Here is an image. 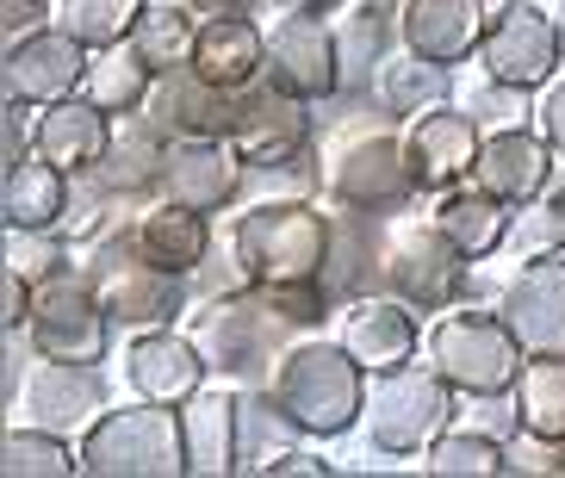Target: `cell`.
I'll return each mask as SVG.
<instances>
[{"label":"cell","instance_id":"25","mask_svg":"<svg viewBox=\"0 0 565 478\" xmlns=\"http://www.w3.org/2000/svg\"><path fill=\"white\" fill-rule=\"evenodd\" d=\"M113 144V113H100L87 94L38 106V156L56 162L63 174H94Z\"/></svg>","mask_w":565,"mask_h":478},{"label":"cell","instance_id":"4","mask_svg":"<svg viewBox=\"0 0 565 478\" xmlns=\"http://www.w3.org/2000/svg\"><path fill=\"white\" fill-rule=\"evenodd\" d=\"M460 416V392H454L429 361H404L385 367L366 380V411H361V435L373 454L392 460H423V447Z\"/></svg>","mask_w":565,"mask_h":478},{"label":"cell","instance_id":"18","mask_svg":"<svg viewBox=\"0 0 565 478\" xmlns=\"http://www.w3.org/2000/svg\"><path fill=\"white\" fill-rule=\"evenodd\" d=\"M553 174H559V149L534 131V118H529V125L484 131L472 181H479L484 193H498L503 205H529V199L553 193Z\"/></svg>","mask_w":565,"mask_h":478},{"label":"cell","instance_id":"41","mask_svg":"<svg viewBox=\"0 0 565 478\" xmlns=\"http://www.w3.org/2000/svg\"><path fill=\"white\" fill-rule=\"evenodd\" d=\"M460 106L479 118V131H503V125H529V118H534V94H522V87H503V82H491V75H484V82L472 87Z\"/></svg>","mask_w":565,"mask_h":478},{"label":"cell","instance_id":"9","mask_svg":"<svg viewBox=\"0 0 565 478\" xmlns=\"http://www.w3.org/2000/svg\"><path fill=\"white\" fill-rule=\"evenodd\" d=\"M466 280H472V262L448 243V231L435 217H411V224H398V231L385 236L380 286L398 293L404 305H416V311H448V305H460Z\"/></svg>","mask_w":565,"mask_h":478},{"label":"cell","instance_id":"50","mask_svg":"<svg viewBox=\"0 0 565 478\" xmlns=\"http://www.w3.org/2000/svg\"><path fill=\"white\" fill-rule=\"evenodd\" d=\"M484 7H515V0H484Z\"/></svg>","mask_w":565,"mask_h":478},{"label":"cell","instance_id":"23","mask_svg":"<svg viewBox=\"0 0 565 478\" xmlns=\"http://www.w3.org/2000/svg\"><path fill=\"white\" fill-rule=\"evenodd\" d=\"M143 113H150L174 144H181V137H224V144H231V131H236V94L231 87H212L193 63L156 75V94H150Z\"/></svg>","mask_w":565,"mask_h":478},{"label":"cell","instance_id":"17","mask_svg":"<svg viewBox=\"0 0 565 478\" xmlns=\"http://www.w3.org/2000/svg\"><path fill=\"white\" fill-rule=\"evenodd\" d=\"M498 311L529 354H565V255L515 262L498 286Z\"/></svg>","mask_w":565,"mask_h":478},{"label":"cell","instance_id":"8","mask_svg":"<svg viewBox=\"0 0 565 478\" xmlns=\"http://www.w3.org/2000/svg\"><path fill=\"white\" fill-rule=\"evenodd\" d=\"M38 361H82L100 367L106 342H113V311L100 305L87 267H56L51 280H38V311L25 330Z\"/></svg>","mask_w":565,"mask_h":478},{"label":"cell","instance_id":"5","mask_svg":"<svg viewBox=\"0 0 565 478\" xmlns=\"http://www.w3.org/2000/svg\"><path fill=\"white\" fill-rule=\"evenodd\" d=\"M423 361L460 397H484V392H510L529 348L515 342L498 305H448L423 330Z\"/></svg>","mask_w":565,"mask_h":478},{"label":"cell","instance_id":"10","mask_svg":"<svg viewBox=\"0 0 565 478\" xmlns=\"http://www.w3.org/2000/svg\"><path fill=\"white\" fill-rule=\"evenodd\" d=\"M472 63H479L491 82H503V87L541 94V87L565 68V44H559V25H553V7H534V0L491 7Z\"/></svg>","mask_w":565,"mask_h":478},{"label":"cell","instance_id":"37","mask_svg":"<svg viewBox=\"0 0 565 478\" xmlns=\"http://www.w3.org/2000/svg\"><path fill=\"white\" fill-rule=\"evenodd\" d=\"M0 472L7 478H75L82 472V447L68 442L63 429H44V423H19L0 442Z\"/></svg>","mask_w":565,"mask_h":478},{"label":"cell","instance_id":"19","mask_svg":"<svg viewBox=\"0 0 565 478\" xmlns=\"http://www.w3.org/2000/svg\"><path fill=\"white\" fill-rule=\"evenodd\" d=\"M342 348L366 373H385V367H404L423 354V323H416V305H404L398 293H361L342 298Z\"/></svg>","mask_w":565,"mask_h":478},{"label":"cell","instance_id":"7","mask_svg":"<svg viewBox=\"0 0 565 478\" xmlns=\"http://www.w3.org/2000/svg\"><path fill=\"white\" fill-rule=\"evenodd\" d=\"M87 280H94V293H100V305L113 311V323H125V330H156V323H181L186 311V274H168V267H156L143 248H137L131 224L125 231H106L87 243L82 255Z\"/></svg>","mask_w":565,"mask_h":478},{"label":"cell","instance_id":"21","mask_svg":"<svg viewBox=\"0 0 565 478\" xmlns=\"http://www.w3.org/2000/svg\"><path fill=\"white\" fill-rule=\"evenodd\" d=\"M484 19H491L484 0H398V44L441 68H460L479 56Z\"/></svg>","mask_w":565,"mask_h":478},{"label":"cell","instance_id":"20","mask_svg":"<svg viewBox=\"0 0 565 478\" xmlns=\"http://www.w3.org/2000/svg\"><path fill=\"white\" fill-rule=\"evenodd\" d=\"M243 174H249V162L236 156V144H224V137H181V144H168L162 193L193 205V212H224L243 193Z\"/></svg>","mask_w":565,"mask_h":478},{"label":"cell","instance_id":"29","mask_svg":"<svg viewBox=\"0 0 565 478\" xmlns=\"http://www.w3.org/2000/svg\"><path fill=\"white\" fill-rule=\"evenodd\" d=\"M181 442H186V478H231L236 472V392L205 380L181 404Z\"/></svg>","mask_w":565,"mask_h":478},{"label":"cell","instance_id":"14","mask_svg":"<svg viewBox=\"0 0 565 478\" xmlns=\"http://www.w3.org/2000/svg\"><path fill=\"white\" fill-rule=\"evenodd\" d=\"M87 63H94V50L75 32H63L56 19L25 38H7V99H25V106L75 99L87 82Z\"/></svg>","mask_w":565,"mask_h":478},{"label":"cell","instance_id":"11","mask_svg":"<svg viewBox=\"0 0 565 478\" xmlns=\"http://www.w3.org/2000/svg\"><path fill=\"white\" fill-rule=\"evenodd\" d=\"M423 193L404 156V131H361L335 149L330 162V199L342 212H366V217H392L411 212V199Z\"/></svg>","mask_w":565,"mask_h":478},{"label":"cell","instance_id":"43","mask_svg":"<svg viewBox=\"0 0 565 478\" xmlns=\"http://www.w3.org/2000/svg\"><path fill=\"white\" fill-rule=\"evenodd\" d=\"M503 454H510V472H565V442H541L529 429H515Z\"/></svg>","mask_w":565,"mask_h":478},{"label":"cell","instance_id":"44","mask_svg":"<svg viewBox=\"0 0 565 478\" xmlns=\"http://www.w3.org/2000/svg\"><path fill=\"white\" fill-rule=\"evenodd\" d=\"M534 131L547 137V144L559 149V162H565V75H553V82L534 94Z\"/></svg>","mask_w":565,"mask_h":478},{"label":"cell","instance_id":"42","mask_svg":"<svg viewBox=\"0 0 565 478\" xmlns=\"http://www.w3.org/2000/svg\"><path fill=\"white\" fill-rule=\"evenodd\" d=\"M32 311H38V280L7 262V280H0V323H7V336L32 330Z\"/></svg>","mask_w":565,"mask_h":478},{"label":"cell","instance_id":"35","mask_svg":"<svg viewBox=\"0 0 565 478\" xmlns=\"http://www.w3.org/2000/svg\"><path fill=\"white\" fill-rule=\"evenodd\" d=\"M416 466H423L429 478H510V454H503V442L498 435H484V429H472V423H460V416L423 447V460Z\"/></svg>","mask_w":565,"mask_h":478},{"label":"cell","instance_id":"1","mask_svg":"<svg viewBox=\"0 0 565 478\" xmlns=\"http://www.w3.org/2000/svg\"><path fill=\"white\" fill-rule=\"evenodd\" d=\"M330 248H335V217L317 212L305 193L292 199H262L236 217L231 231V262L236 280L249 286H299L330 274Z\"/></svg>","mask_w":565,"mask_h":478},{"label":"cell","instance_id":"36","mask_svg":"<svg viewBox=\"0 0 565 478\" xmlns=\"http://www.w3.org/2000/svg\"><path fill=\"white\" fill-rule=\"evenodd\" d=\"M522 429L541 442H565V354H529L510 385Z\"/></svg>","mask_w":565,"mask_h":478},{"label":"cell","instance_id":"2","mask_svg":"<svg viewBox=\"0 0 565 478\" xmlns=\"http://www.w3.org/2000/svg\"><path fill=\"white\" fill-rule=\"evenodd\" d=\"M366 380H373V373L342 348V336H335V342L299 336V342L274 361L267 392L280 397V411L305 429V442H335V435H349L354 423H361Z\"/></svg>","mask_w":565,"mask_h":478},{"label":"cell","instance_id":"12","mask_svg":"<svg viewBox=\"0 0 565 478\" xmlns=\"http://www.w3.org/2000/svg\"><path fill=\"white\" fill-rule=\"evenodd\" d=\"M267 82L299 99H335L342 94V44H335V19L317 7H286L267 25Z\"/></svg>","mask_w":565,"mask_h":478},{"label":"cell","instance_id":"46","mask_svg":"<svg viewBox=\"0 0 565 478\" xmlns=\"http://www.w3.org/2000/svg\"><path fill=\"white\" fill-rule=\"evenodd\" d=\"M56 19V0H7V38H25Z\"/></svg>","mask_w":565,"mask_h":478},{"label":"cell","instance_id":"13","mask_svg":"<svg viewBox=\"0 0 565 478\" xmlns=\"http://www.w3.org/2000/svg\"><path fill=\"white\" fill-rule=\"evenodd\" d=\"M311 99H299V94H286V87H274L262 75L255 87H243L236 94V131H231V144H236V156L249 168H299V162H311V113H305Z\"/></svg>","mask_w":565,"mask_h":478},{"label":"cell","instance_id":"38","mask_svg":"<svg viewBox=\"0 0 565 478\" xmlns=\"http://www.w3.org/2000/svg\"><path fill=\"white\" fill-rule=\"evenodd\" d=\"M342 13L349 19L335 25V44H342V94H349L354 82H366L385 63V32H398V7L385 13V7L361 0V7H342Z\"/></svg>","mask_w":565,"mask_h":478},{"label":"cell","instance_id":"39","mask_svg":"<svg viewBox=\"0 0 565 478\" xmlns=\"http://www.w3.org/2000/svg\"><path fill=\"white\" fill-rule=\"evenodd\" d=\"M150 0H56V25L75 32L87 50H113L137 32Z\"/></svg>","mask_w":565,"mask_h":478},{"label":"cell","instance_id":"26","mask_svg":"<svg viewBox=\"0 0 565 478\" xmlns=\"http://www.w3.org/2000/svg\"><path fill=\"white\" fill-rule=\"evenodd\" d=\"M193 68H200L212 87H255L267 75V25H255L249 13H224L200 25V44H193Z\"/></svg>","mask_w":565,"mask_h":478},{"label":"cell","instance_id":"16","mask_svg":"<svg viewBox=\"0 0 565 478\" xmlns=\"http://www.w3.org/2000/svg\"><path fill=\"white\" fill-rule=\"evenodd\" d=\"M205 373H212V361H205L200 336L181 330V323L131 330V342H125V380L150 404H186L205 385Z\"/></svg>","mask_w":565,"mask_h":478},{"label":"cell","instance_id":"31","mask_svg":"<svg viewBox=\"0 0 565 478\" xmlns=\"http://www.w3.org/2000/svg\"><path fill=\"white\" fill-rule=\"evenodd\" d=\"M299 442H305V429L280 411V397L267 392V385H243L236 392V472L267 478V466L280 460V454H292Z\"/></svg>","mask_w":565,"mask_h":478},{"label":"cell","instance_id":"49","mask_svg":"<svg viewBox=\"0 0 565 478\" xmlns=\"http://www.w3.org/2000/svg\"><path fill=\"white\" fill-rule=\"evenodd\" d=\"M553 199H559V205H565V181H559V187H553Z\"/></svg>","mask_w":565,"mask_h":478},{"label":"cell","instance_id":"33","mask_svg":"<svg viewBox=\"0 0 565 478\" xmlns=\"http://www.w3.org/2000/svg\"><path fill=\"white\" fill-rule=\"evenodd\" d=\"M82 94L100 106V113H113V118H131V113H143L150 106V94H156V68L137 56L131 44H113V50H94V63H87V82H82Z\"/></svg>","mask_w":565,"mask_h":478},{"label":"cell","instance_id":"30","mask_svg":"<svg viewBox=\"0 0 565 478\" xmlns=\"http://www.w3.org/2000/svg\"><path fill=\"white\" fill-rule=\"evenodd\" d=\"M68 181H75V174H63V168L44 162V156L7 168V193H0L7 231H63L68 212H75V193H68Z\"/></svg>","mask_w":565,"mask_h":478},{"label":"cell","instance_id":"27","mask_svg":"<svg viewBox=\"0 0 565 478\" xmlns=\"http://www.w3.org/2000/svg\"><path fill=\"white\" fill-rule=\"evenodd\" d=\"M131 236L156 267L193 274V267H205V255H212V212H193V205H181V199L162 193L131 217Z\"/></svg>","mask_w":565,"mask_h":478},{"label":"cell","instance_id":"40","mask_svg":"<svg viewBox=\"0 0 565 478\" xmlns=\"http://www.w3.org/2000/svg\"><path fill=\"white\" fill-rule=\"evenodd\" d=\"M510 262H547V255H565V205L553 193L515 205V224H510V243H503Z\"/></svg>","mask_w":565,"mask_h":478},{"label":"cell","instance_id":"15","mask_svg":"<svg viewBox=\"0 0 565 478\" xmlns=\"http://www.w3.org/2000/svg\"><path fill=\"white\" fill-rule=\"evenodd\" d=\"M479 144H484L479 118L466 113L460 99H441V106H429L404 125V156H411V174L423 193H448V187L472 181Z\"/></svg>","mask_w":565,"mask_h":478},{"label":"cell","instance_id":"3","mask_svg":"<svg viewBox=\"0 0 565 478\" xmlns=\"http://www.w3.org/2000/svg\"><path fill=\"white\" fill-rule=\"evenodd\" d=\"M82 478H186L181 404H106L82 435Z\"/></svg>","mask_w":565,"mask_h":478},{"label":"cell","instance_id":"47","mask_svg":"<svg viewBox=\"0 0 565 478\" xmlns=\"http://www.w3.org/2000/svg\"><path fill=\"white\" fill-rule=\"evenodd\" d=\"M200 19H224V13H255V0H186Z\"/></svg>","mask_w":565,"mask_h":478},{"label":"cell","instance_id":"6","mask_svg":"<svg viewBox=\"0 0 565 478\" xmlns=\"http://www.w3.org/2000/svg\"><path fill=\"white\" fill-rule=\"evenodd\" d=\"M193 336H200L212 373H231V380H243V385H267L274 361H280L305 330L262 293V286L243 280L236 293H224V298L205 305L200 323H193Z\"/></svg>","mask_w":565,"mask_h":478},{"label":"cell","instance_id":"32","mask_svg":"<svg viewBox=\"0 0 565 478\" xmlns=\"http://www.w3.org/2000/svg\"><path fill=\"white\" fill-rule=\"evenodd\" d=\"M373 99H380L392 118L411 125L416 113H429V106L448 99V68L429 63V56H416L411 44H398V50H385V63L373 68Z\"/></svg>","mask_w":565,"mask_h":478},{"label":"cell","instance_id":"24","mask_svg":"<svg viewBox=\"0 0 565 478\" xmlns=\"http://www.w3.org/2000/svg\"><path fill=\"white\" fill-rule=\"evenodd\" d=\"M168 144L174 137L156 125L150 113H131V118H113V144H106L100 168L87 181L100 187L106 199H143L162 187V168H168Z\"/></svg>","mask_w":565,"mask_h":478},{"label":"cell","instance_id":"22","mask_svg":"<svg viewBox=\"0 0 565 478\" xmlns=\"http://www.w3.org/2000/svg\"><path fill=\"white\" fill-rule=\"evenodd\" d=\"M19 411L25 423H44V429H87L94 416L106 411V385H100V367H82V361H38L19 385Z\"/></svg>","mask_w":565,"mask_h":478},{"label":"cell","instance_id":"28","mask_svg":"<svg viewBox=\"0 0 565 478\" xmlns=\"http://www.w3.org/2000/svg\"><path fill=\"white\" fill-rule=\"evenodd\" d=\"M429 217L448 231V243L460 248L466 262H491V255H503V243H510L515 205H503L498 193H484L479 181H460V187H448V193H435Z\"/></svg>","mask_w":565,"mask_h":478},{"label":"cell","instance_id":"45","mask_svg":"<svg viewBox=\"0 0 565 478\" xmlns=\"http://www.w3.org/2000/svg\"><path fill=\"white\" fill-rule=\"evenodd\" d=\"M335 472V466L330 460H323V454H311V447H292V454H280V460H274V466H267V478H330Z\"/></svg>","mask_w":565,"mask_h":478},{"label":"cell","instance_id":"48","mask_svg":"<svg viewBox=\"0 0 565 478\" xmlns=\"http://www.w3.org/2000/svg\"><path fill=\"white\" fill-rule=\"evenodd\" d=\"M553 25H559V44H565V0H553Z\"/></svg>","mask_w":565,"mask_h":478},{"label":"cell","instance_id":"34","mask_svg":"<svg viewBox=\"0 0 565 478\" xmlns=\"http://www.w3.org/2000/svg\"><path fill=\"white\" fill-rule=\"evenodd\" d=\"M200 25H205V19L193 13L186 0H150V7H143V19H137V32L125 38V44H131L137 56L156 68V75H168V68H186V63H193Z\"/></svg>","mask_w":565,"mask_h":478}]
</instances>
